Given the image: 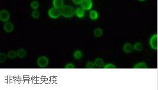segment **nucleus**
Segmentation results:
<instances>
[{
    "label": "nucleus",
    "mask_w": 158,
    "mask_h": 90,
    "mask_svg": "<svg viewBox=\"0 0 158 90\" xmlns=\"http://www.w3.org/2000/svg\"><path fill=\"white\" fill-rule=\"evenodd\" d=\"M61 9V15L63 16L65 18H71V17H73L75 14V10L72 6L65 5Z\"/></svg>",
    "instance_id": "f257e3e1"
},
{
    "label": "nucleus",
    "mask_w": 158,
    "mask_h": 90,
    "mask_svg": "<svg viewBox=\"0 0 158 90\" xmlns=\"http://www.w3.org/2000/svg\"><path fill=\"white\" fill-rule=\"evenodd\" d=\"M49 63V59L45 56H41L37 59V64L40 68H45L48 66Z\"/></svg>",
    "instance_id": "f03ea898"
},
{
    "label": "nucleus",
    "mask_w": 158,
    "mask_h": 90,
    "mask_svg": "<svg viewBox=\"0 0 158 90\" xmlns=\"http://www.w3.org/2000/svg\"><path fill=\"white\" fill-rule=\"evenodd\" d=\"M48 14H49V16L50 18H54V19L59 18L61 15V10H59V9L56 8L55 7L51 8L49 9V12H48Z\"/></svg>",
    "instance_id": "7ed1b4c3"
},
{
    "label": "nucleus",
    "mask_w": 158,
    "mask_h": 90,
    "mask_svg": "<svg viewBox=\"0 0 158 90\" xmlns=\"http://www.w3.org/2000/svg\"><path fill=\"white\" fill-rule=\"evenodd\" d=\"M82 8L84 10H89L92 7V0H82L80 3Z\"/></svg>",
    "instance_id": "20e7f679"
},
{
    "label": "nucleus",
    "mask_w": 158,
    "mask_h": 90,
    "mask_svg": "<svg viewBox=\"0 0 158 90\" xmlns=\"http://www.w3.org/2000/svg\"><path fill=\"white\" fill-rule=\"evenodd\" d=\"M150 46L153 50H157V34H155L150 39Z\"/></svg>",
    "instance_id": "39448f33"
},
{
    "label": "nucleus",
    "mask_w": 158,
    "mask_h": 90,
    "mask_svg": "<svg viewBox=\"0 0 158 90\" xmlns=\"http://www.w3.org/2000/svg\"><path fill=\"white\" fill-rule=\"evenodd\" d=\"M10 19V14L6 10H2L0 12V20L2 22H6Z\"/></svg>",
    "instance_id": "423d86ee"
},
{
    "label": "nucleus",
    "mask_w": 158,
    "mask_h": 90,
    "mask_svg": "<svg viewBox=\"0 0 158 90\" xmlns=\"http://www.w3.org/2000/svg\"><path fill=\"white\" fill-rule=\"evenodd\" d=\"M4 30H5V32H11L14 29V26H13V24L12 22H6V23L4 24L3 26Z\"/></svg>",
    "instance_id": "0eeeda50"
},
{
    "label": "nucleus",
    "mask_w": 158,
    "mask_h": 90,
    "mask_svg": "<svg viewBox=\"0 0 158 90\" xmlns=\"http://www.w3.org/2000/svg\"><path fill=\"white\" fill-rule=\"evenodd\" d=\"M122 50L126 53H131L133 51V46L131 44H130V43H126L123 46Z\"/></svg>",
    "instance_id": "6e6552de"
},
{
    "label": "nucleus",
    "mask_w": 158,
    "mask_h": 90,
    "mask_svg": "<svg viewBox=\"0 0 158 90\" xmlns=\"http://www.w3.org/2000/svg\"><path fill=\"white\" fill-rule=\"evenodd\" d=\"M94 65L97 68H103L105 65L103 60L101 58H97L94 61Z\"/></svg>",
    "instance_id": "1a4fd4ad"
},
{
    "label": "nucleus",
    "mask_w": 158,
    "mask_h": 90,
    "mask_svg": "<svg viewBox=\"0 0 158 90\" xmlns=\"http://www.w3.org/2000/svg\"><path fill=\"white\" fill-rule=\"evenodd\" d=\"M53 5L54 7L56 8H62L64 6V1L63 0H53Z\"/></svg>",
    "instance_id": "9d476101"
},
{
    "label": "nucleus",
    "mask_w": 158,
    "mask_h": 90,
    "mask_svg": "<svg viewBox=\"0 0 158 90\" xmlns=\"http://www.w3.org/2000/svg\"><path fill=\"white\" fill-rule=\"evenodd\" d=\"M17 57L20 58V59H24L27 56V52L26 50L23 48L19 49L17 51Z\"/></svg>",
    "instance_id": "9b49d317"
},
{
    "label": "nucleus",
    "mask_w": 158,
    "mask_h": 90,
    "mask_svg": "<svg viewBox=\"0 0 158 90\" xmlns=\"http://www.w3.org/2000/svg\"><path fill=\"white\" fill-rule=\"evenodd\" d=\"M75 15L78 18H83L85 15V10L82 8H78L75 10Z\"/></svg>",
    "instance_id": "f8f14e48"
},
{
    "label": "nucleus",
    "mask_w": 158,
    "mask_h": 90,
    "mask_svg": "<svg viewBox=\"0 0 158 90\" xmlns=\"http://www.w3.org/2000/svg\"><path fill=\"white\" fill-rule=\"evenodd\" d=\"M98 13L96 11H95V10H91V11L90 12V13H89V17H90L91 19L92 20H97L98 18Z\"/></svg>",
    "instance_id": "ddd939ff"
},
{
    "label": "nucleus",
    "mask_w": 158,
    "mask_h": 90,
    "mask_svg": "<svg viewBox=\"0 0 158 90\" xmlns=\"http://www.w3.org/2000/svg\"><path fill=\"white\" fill-rule=\"evenodd\" d=\"M103 34V30L101 28H96L94 30V35L96 38H100V37L102 36Z\"/></svg>",
    "instance_id": "4468645a"
},
{
    "label": "nucleus",
    "mask_w": 158,
    "mask_h": 90,
    "mask_svg": "<svg viewBox=\"0 0 158 90\" xmlns=\"http://www.w3.org/2000/svg\"><path fill=\"white\" fill-rule=\"evenodd\" d=\"M133 69H148V66L145 62H140L135 65Z\"/></svg>",
    "instance_id": "2eb2a0df"
},
{
    "label": "nucleus",
    "mask_w": 158,
    "mask_h": 90,
    "mask_svg": "<svg viewBox=\"0 0 158 90\" xmlns=\"http://www.w3.org/2000/svg\"><path fill=\"white\" fill-rule=\"evenodd\" d=\"M82 52L80 50H76L73 53V57L75 60H80L82 58Z\"/></svg>",
    "instance_id": "dca6fc26"
},
{
    "label": "nucleus",
    "mask_w": 158,
    "mask_h": 90,
    "mask_svg": "<svg viewBox=\"0 0 158 90\" xmlns=\"http://www.w3.org/2000/svg\"><path fill=\"white\" fill-rule=\"evenodd\" d=\"M143 48H144V46H143L142 43H140V42H137V43H136L133 45L134 50H135L137 51H142L143 50Z\"/></svg>",
    "instance_id": "f3484780"
},
{
    "label": "nucleus",
    "mask_w": 158,
    "mask_h": 90,
    "mask_svg": "<svg viewBox=\"0 0 158 90\" xmlns=\"http://www.w3.org/2000/svg\"><path fill=\"white\" fill-rule=\"evenodd\" d=\"M17 57V52H15L13 50H11L7 53V57H8L10 59H14Z\"/></svg>",
    "instance_id": "a211bd4d"
},
{
    "label": "nucleus",
    "mask_w": 158,
    "mask_h": 90,
    "mask_svg": "<svg viewBox=\"0 0 158 90\" xmlns=\"http://www.w3.org/2000/svg\"><path fill=\"white\" fill-rule=\"evenodd\" d=\"M30 6L33 10H37V9L39 8V3H38V1H33L30 4Z\"/></svg>",
    "instance_id": "6ab92c4d"
},
{
    "label": "nucleus",
    "mask_w": 158,
    "mask_h": 90,
    "mask_svg": "<svg viewBox=\"0 0 158 90\" xmlns=\"http://www.w3.org/2000/svg\"><path fill=\"white\" fill-rule=\"evenodd\" d=\"M31 16L34 19H38L40 17V13L38 11H37V10H34V11H33V12H32Z\"/></svg>",
    "instance_id": "aec40b11"
},
{
    "label": "nucleus",
    "mask_w": 158,
    "mask_h": 90,
    "mask_svg": "<svg viewBox=\"0 0 158 90\" xmlns=\"http://www.w3.org/2000/svg\"><path fill=\"white\" fill-rule=\"evenodd\" d=\"M6 57L7 55H5L4 53H0V63H3L6 60Z\"/></svg>",
    "instance_id": "412c9836"
},
{
    "label": "nucleus",
    "mask_w": 158,
    "mask_h": 90,
    "mask_svg": "<svg viewBox=\"0 0 158 90\" xmlns=\"http://www.w3.org/2000/svg\"><path fill=\"white\" fill-rule=\"evenodd\" d=\"M95 67L94 63L92 62H88L85 64V68L86 69H93Z\"/></svg>",
    "instance_id": "4be33fe9"
},
{
    "label": "nucleus",
    "mask_w": 158,
    "mask_h": 90,
    "mask_svg": "<svg viewBox=\"0 0 158 90\" xmlns=\"http://www.w3.org/2000/svg\"><path fill=\"white\" fill-rule=\"evenodd\" d=\"M104 69H117V67H116L115 65L112 64V63H108V64L105 65L103 67Z\"/></svg>",
    "instance_id": "5701e85b"
},
{
    "label": "nucleus",
    "mask_w": 158,
    "mask_h": 90,
    "mask_svg": "<svg viewBox=\"0 0 158 90\" xmlns=\"http://www.w3.org/2000/svg\"><path fill=\"white\" fill-rule=\"evenodd\" d=\"M65 69H75V66L74 64L70 63H68V64L65 65Z\"/></svg>",
    "instance_id": "b1692460"
},
{
    "label": "nucleus",
    "mask_w": 158,
    "mask_h": 90,
    "mask_svg": "<svg viewBox=\"0 0 158 90\" xmlns=\"http://www.w3.org/2000/svg\"><path fill=\"white\" fill-rule=\"evenodd\" d=\"M72 1H73V2L74 3L75 5H80L82 0H72Z\"/></svg>",
    "instance_id": "393cba45"
},
{
    "label": "nucleus",
    "mask_w": 158,
    "mask_h": 90,
    "mask_svg": "<svg viewBox=\"0 0 158 90\" xmlns=\"http://www.w3.org/2000/svg\"><path fill=\"white\" fill-rule=\"evenodd\" d=\"M139 1H146V0H139Z\"/></svg>",
    "instance_id": "a878e982"
}]
</instances>
